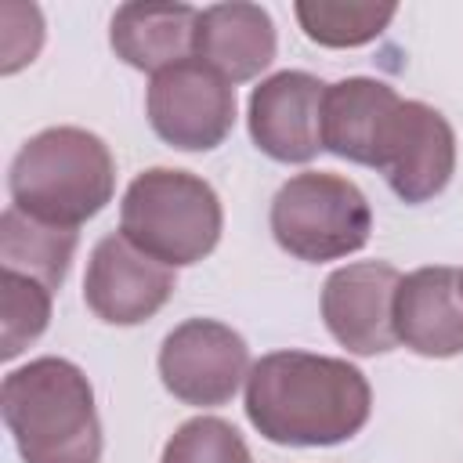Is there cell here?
Listing matches in <instances>:
<instances>
[{"instance_id": "obj_13", "label": "cell", "mask_w": 463, "mask_h": 463, "mask_svg": "<svg viewBox=\"0 0 463 463\" xmlns=\"http://www.w3.org/2000/svg\"><path fill=\"white\" fill-rule=\"evenodd\" d=\"M402 203H427L445 192L456 174V130L427 101H405L398 130L380 170Z\"/></svg>"}, {"instance_id": "obj_7", "label": "cell", "mask_w": 463, "mask_h": 463, "mask_svg": "<svg viewBox=\"0 0 463 463\" xmlns=\"http://www.w3.org/2000/svg\"><path fill=\"white\" fill-rule=\"evenodd\" d=\"M159 376L177 402L217 409L228 405L250 376V347L217 318H188L166 333L159 347Z\"/></svg>"}, {"instance_id": "obj_5", "label": "cell", "mask_w": 463, "mask_h": 463, "mask_svg": "<svg viewBox=\"0 0 463 463\" xmlns=\"http://www.w3.org/2000/svg\"><path fill=\"white\" fill-rule=\"evenodd\" d=\"M268 221L275 242L307 264L358 253L373 232V210L362 188L340 174L322 170L293 174L275 192Z\"/></svg>"}, {"instance_id": "obj_16", "label": "cell", "mask_w": 463, "mask_h": 463, "mask_svg": "<svg viewBox=\"0 0 463 463\" xmlns=\"http://www.w3.org/2000/svg\"><path fill=\"white\" fill-rule=\"evenodd\" d=\"M76 253V228L36 221L14 206L0 213V264L4 271L29 275L51 293L65 282Z\"/></svg>"}, {"instance_id": "obj_18", "label": "cell", "mask_w": 463, "mask_h": 463, "mask_svg": "<svg viewBox=\"0 0 463 463\" xmlns=\"http://www.w3.org/2000/svg\"><path fill=\"white\" fill-rule=\"evenodd\" d=\"M159 463H253L242 434L221 416L184 420L163 445Z\"/></svg>"}, {"instance_id": "obj_9", "label": "cell", "mask_w": 463, "mask_h": 463, "mask_svg": "<svg viewBox=\"0 0 463 463\" xmlns=\"http://www.w3.org/2000/svg\"><path fill=\"white\" fill-rule=\"evenodd\" d=\"M398 268L387 260H354L336 268L322 286V318L340 347L351 354H387L394 336Z\"/></svg>"}, {"instance_id": "obj_19", "label": "cell", "mask_w": 463, "mask_h": 463, "mask_svg": "<svg viewBox=\"0 0 463 463\" xmlns=\"http://www.w3.org/2000/svg\"><path fill=\"white\" fill-rule=\"evenodd\" d=\"M4 358L22 354L51 322V289L29 275L4 271Z\"/></svg>"}, {"instance_id": "obj_2", "label": "cell", "mask_w": 463, "mask_h": 463, "mask_svg": "<svg viewBox=\"0 0 463 463\" xmlns=\"http://www.w3.org/2000/svg\"><path fill=\"white\" fill-rule=\"evenodd\" d=\"M0 412L22 463H98L101 423L94 387L69 358H33L0 387Z\"/></svg>"}, {"instance_id": "obj_8", "label": "cell", "mask_w": 463, "mask_h": 463, "mask_svg": "<svg viewBox=\"0 0 463 463\" xmlns=\"http://www.w3.org/2000/svg\"><path fill=\"white\" fill-rule=\"evenodd\" d=\"M177 289L174 268L141 253L119 232L105 235L87 260L83 300L109 326L148 322Z\"/></svg>"}, {"instance_id": "obj_4", "label": "cell", "mask_w": 463, "mask_h": 463, "mask_svg": "<svg viewBox=\"0 0 463 463\" xmlns=\"http://www.w3.org/2000/svg\"><path fill=\"white\" fill-rule=\"evenodd\" d=\"M221 228V199L213 184L192 170L152 166L127 184L119 203V235L166 268L210 257Z\"/></svg>"}, {"instance_id": "obj_10", "label": "cell", "mask_w": 463, "mask_h": 463, "mask_svg": "<svg viewBox=\"0 0 463 463\" xmlns=\"http://www.w3.org/2000/svg\"><path fill=\"white\" fill-rule=\"evenodd\" d=\"M326 87L304 69H282L260 80L246 109L253 145L275 163H311L322 152Z\"/></svg>"}, {"instance_id": "obj_14", "label": "cell", "mask_w": 463, "mask_h": 463, "mask_svg": "<svg viewBox=\"0 0 463 463\" xmlns=\"http://www.w3.org/2000/svg\"><path fill=\"white\" fill-rule=\"evenodd\" d=\"M275 47H279L275 22L260 4H246V0L210 4L195 18L192 58L210 65L232 87L260 76L275 61Z\"/></svg>"}, {"instance_id": "obj_3", "label": "cell", "mask_w": 463, "mask_h": 463, "mask_svg": "<svg viewBox=\"0 0 463 463\" xmlns=\"http://www.w3.org/2000/svg\"><path fill=\"white\" fill-rule=\"evenodd\" d=\"M11 206L61 228H80L116 192L109 145L83 127H47L33 134L7 174Z\"/></svg>"}, {"instance_id": "obj_1", "label": "cell", "mask_w": 463, "mask_h": 463, "mask_svg": "<svg viewBox=\"0 0 463 463\" xmlns=\"http://www.w3.org/2000/svg\"><path fill=\"white\" fill-rule=\"evenodd\" d=\"M373 412V391L347 358L271 351L250 365L246 416L260 438L293 449H322L354 438Z\"/></svg>"}, {"instance_id": "obj_12", "label": "cell", "mask_w": 463, "mask_h": 463, "mask_svg": "<svg viewBox=\"0 0 463 463\" xmlns=\"http://www.w3.org/2000/svg\"><path fill=\"white\" fill-rule=\"evenodd\" d=\"M394 336L423 358L463 354V271L430 264L402 275L394 293Z\"/></svg>"}, {"instance_id": "obj_6", "label": "cell", "mask_w": 463, "mask_h": 463, "mask_svg": "<svg viewBox=\"0 0 463 463\" xmlns=\"http://www.w3.org/2000/svg\"><path fill=\"white\" fill-rule=\"evenodd\" d=\"M145 112L170 148L210 152L235 127V87L199 58H184L152 76Z\"/></svg>"}, {"instance_id": "obj_17", "label": "cell", "mask_w": 463, "mask_h": 463, "mask_svg": "<svg viewBox=\"0 0 463 463\" xmlns=\"http://www.w3.org/2000/svg\"><path fill=\"white\" fill-rule=\"evenodd\" d=\"M297 22L307 33V40L322 47H362L376 40L391 18L398 14V4H373V0H300Z\"/></svg>"}, {"instance_id": "obj_11", "label": "cell", "mask_w": 463, "mask_h": 463, "mask_svg": "<svg viewBox=\"0 0 463 463\" xmlns=\"http://www.w3.org/2000/svg\"><path fill=\"white\" fill-rule=\"evenodd\" d=\"M402 105L405 98L373 76H347L329 83L322 101V148L340 159L383 170Z\"/></svg>"}, {"instance_id": "obj_15", "label": "cell", "mask_w": 463, "mask_h": 463, "mask_svg": "<svg viewBox=\"0 0 463 463\" xmlns=\"http://www.w3.org/2000/svg\"><path fill=\"white\" fill-rule=\"evenodd\" d=\"M199 11L192 4H123L112 14L109 43L116 58L141 72H163L192 54Z\"/></svg>"}]
</instances>
